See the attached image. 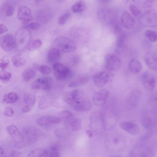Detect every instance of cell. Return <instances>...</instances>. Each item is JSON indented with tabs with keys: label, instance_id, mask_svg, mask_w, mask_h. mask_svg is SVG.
I'll return each mask as SVG.
<instances>
[{
	"label": "cell",
	"instance_id": "obj_19",
	"mask_svg": "<svg viewBox=\"0 0 157 157\" xmlns=\"http://www.w3.org/2000/svg\"><path fill=\"white\" fill-rule=\"evenodd\" d=\"M60 119L56 116L47 115L41 116L37 119V124L41 126H45L51 124H56L59 123Z\"/></svg>",
	"mask_w": 157,
	"mask_h": 157
},
{
	"label": "cell",
	"instance_id": "obj_38",
	"mask_svg": "<svg viewBox=\"0 0 157 157\" xmlns=\"http://www.w3.org/2000/svg\"><path fill=\"white\" fill-rule=\"evenodd\" d=\"M71 13L68 11L64 12L61 14L58 18V23L61 25L65 24L70 17Z\"/></svg>",
	"mask_w": 157,
	"mask_h": 157
},
{
	"label": "cell",
	"instance_id": "obj_43",
	"mask_svg": "<svg viewBox=\"0 0 157 157\" xmlns=\"http://www.w3.org/2000/svg\"><path fill=\"white\" fill-rule=\"evenodd\" d=\"M40 72L43 74L45 75H49L51 72L50 68L46 65H42L38 67Z\"/></svg>",
	"mask_w": 157,
	"mask_h": 157
},
{
	"label": "cell",
	"instance_id": "obj_37",
	"mask_svg": "<svg viewBox=\"0 0 157 157\" xmlns=\"http://www.w3.org/2000/svg\"><path fill=\"white\" fill-rule=\"evenodd\" d=\"M48 157H59L58 148L56 145H52L48 148Z\"/></svg>",
	"mask_w": 157,
	"mask_h": 157
},
{
	"label": "cell",
	"instance_id": "obj_29",
	"mask_svg": "<svg viewBox=\"0 0 157 157\" xmlns=\"http://www.w3.org/2000/svg\"><path fill=\"white\" fill-rule=\"evenodd\" d=\"M28 156L33 157H48V148L42 147L34 149L28 154Z\"/></svg>",
	"mask_w": 157,
	"mask_h": 157
},
{
	"label": "cell",
	"instance_id": "obj_32",
	"mask_svg": "<svg viewBox=\"0 0 157 157\" xmlns=\"http://www.w3.org/2000/svg\"><path fill=\"white\" fill-rule=\"evenodd\" d=\"M11 61L13 65L16 67L24 66L26 63L24 58L19 55H14L11 58Z\"/></svg>",
	"mask_w": 157,
	"mask_h": 157
},
{
	"label": "cell",
	"instance_id": "obj_5",
	"mask_svg": "<svg viewBox=\"0 0 157 157\" xmlns=\"http://www.w3.org/2000/svg\"><path fill=\"white\" fill-rule=\"evenodd\" d=\"M54 44L56 48L65 53L74 52L76 48L75 43L71 39L64 36H59L56 38Z\"/></svg>",
	"mask_w": 157,
	"mask_h": 157
},
{
	"label": "cell",
	"instance_id": "obj_33",
	"mask_svg": "<svg viewBox=\"0 0 157 157\" xmlns=\"http://www.w3.org/2000/svg\"><path fill=\"white\" fill-rule=\"evenodd\" d=\"M140 95L139 93L137 92L132 93L128 101L129 105L131 107L136 106L139 100Z\"/></svg>",
	"mask_w": 157,
	"mask_h": 157
},
{
	"label": "cell",
	"instance_id": "obj_23",
	"mask_svg": "<svg viewBox=\"0 0 157 157\" xmlns=\"http://www.w3.org/2000/svg\"><path fill=\"white\" fill-rule=\"evenodd\" d=\"M120 126L124 130L133 135H136L140 132V129L138 126L131 122L122 121L120 123Z\"/></svg>",
	"mask_w": 157,
	"mask_h": 157
},
{
	"label": "cell",
	"instance_id": "obj_51",
	"mask_svg": "<svg viewBox=\"0 0 157 157\" xmlns=\"http://www.w3.org/2000/svg\"><path fill=\"white\" fill-rule=\"evenodd\" d=\"M21 155V153L20 152L16 151H12L10 154V156L11 157H19Z\"/></svg>",
	"mask_w": 157,
	"mask_h": 157
},
{
	"label": "cell",
	"instance_id": "obj_2",
	"mask_svg": "<svg viewBox=\"0 0 157 157\" xmlns=\"http://www.w3.org/2000/svg\"><path fill=\"white\" fill-rule=\"evenodd\" d=\"M108 135L105 143L108 149L112 151L117 152L125 147L126 141L122 135L117 132H112Z\"/></svg>",
	"mask_w": 157,
	"mask_h": 157
},
{
	"label": "cell",
	"instance_id": "obj_49",
	"mask_svg": "<svg viewBox=\"0 0 157 157\" xmlns=\"http://www.w3.org/2000/svg\"><path fill=\"white\" fill-rule=\"evenodd\" d=\"M8 28L6 26L3 24H0V35L7 32Z\"/></svg>",
	"mask_w": 157,
	"mask_h": 157
},
{
	"label": "cell",
	"instance_id": "obj_3",
	"mask_svg": "<svg viewBox=\"0 0 157 157\" xmlns=\"http://www.w3.org/2000/svg\"><path fill=\"white\" fill-rule=\"evenodd\" d=\"M30 33L25 27L19 28L17 31L15 39V46L17 49L21 51L27 47L30 42Z\"/></svg>",
	"mask_w": 157,
	"mask_h": 157
},
{
	"label": "cell",
	"instance_id": "obj_18",
	"mask_svg": "<svg viewBox=\"0 0 157 157\" xmlns=\"http://www.w3.org/2000/svg\"><path fill=\"white\" fill-rule=\"evenodd\" d=\"M6 130L13 142L17 144L23 142L21 133L18 128L14 125H10L6 128Z\"/></svg>",
	"mask_w": 157,
	"mask_h": 157
},
{
	"label": "cell",
	"instance_id": "obj_34",
	"mask_svg": "<svg viewBox=\"0 0 157 157\" xmlns=\"http://www.w3.org/2000/svg\"><path fill=\"white\" fill-rule=\"evenodd\" d=\"M86 8V4L84 2L82 1H80L72 6L71 10L74 13H79L84 11Z\"/></svg>",
	"mask_w": 157,
	"mask_h": 157
},
{
	"label": "cell",
	"instance_id": "obj_10",
	"mask_svg": "<svg viewBox=\"0 0 157 157\" xmlns=\"http://www.w3.org/2000/svg\"><path fill=\"white\" fill-rule=\"evenodd\" d=\"M53 79L50 77H42L39 78L32 83L31 87L33 89H42L44 90H49L52 88Z\"/></svg>",
	"mask_w": 157,
	"mask_h": 157
},
{
	"label": "cell",
	"instance_id": "obj_13",
	"mask_svg": "<svg viewBox=\"0 0 157 157\" xmlns=\"http://www.w3.org/2000/svg\"><path fill=\"white\" fill-rule=\"evenodd\" d=\"M17 17L24 24H28L33 19L31 10L25 6H21L18 8Z\"/></svg>",
	"mask_w": 157,
	"mask_h": 157
},
{
	"label": "cell",
	"instance_id": "obj_41",
	"mask_svg": "<svg viewBox=\"0 0 157 157\" xmlns=\"http://www.w3.org/2000/svg\"><path fill=\"white\" fill-rule=\"evenodd\" d=\"M12 77L11 74L5 70L0 71V80L4 82L9 81Z\"/></svg>",
	"mask_w": 157,
	"mask_h": 157
},
{
	"label": "cell",
	"instance_id": "obj_15",
	"mask_svg": "<svg viewBox=\"0 0 157 157\" xmlns=\"http://www.w3.org/2000/svg\"><path fill=\"white\" fill-rule=\"evenodd\" d=\"M141 17V22L144 25L152 26L156 25V14L154 10H150L147 11Z\"/></svg>",
	"mask_w": 157,
	"mask_h": 157
},
{
	"label": "cell",
	"instance_id": "obj_16",
	"mask_svg": "<svg viewBox=\"0 0 157 157\" xmlns=\"http://www.w3.org/2000/svg\"><path fill=\"white\" fill-rule=\"evenodd\" d=\"M0 44L4 50L11 51L15 46V39L13 35L8 33L2 36L0 39Z\"/></svg>",
	"mask_w": 157,
	"mask_h": 157
},
{
	"label": "cell",
	"instance_id": "obj_21",
	"mask_svg": "<svg viewBox=\"0 0 157 157\" xmlns=\"http://www.w3.org/2000/svg\"><path fill=\"white\" fill-rule=\"evenodd\" d=\"M71 106L76 111L86 112L90 109L92 107V103L89 99L83 98Z\"/></svg>",
	"mask_w": 157,
	"mask_h": 157
},
{
	"label": "cell",
	"instance_id": "obj_47",
	"mask_svg": "<svg viewBox=\"0 0 157 157\" xmlns=\"http://www.w3.org/2000/svg\"><path fill=\"white\" fill-rule=\"evenodd\" d=\"M29 28L33 30H36L39 29L40 27L39 23L37 22H33L28 24Z\"/></svg>",
	"mask_w": 157,
	"mask_h": 157
},
{
	"label": "cell",
	"instance_id": "obj_45",
	"mask_svg": "<svg viewBox=\"0 0 157 157\" xmlns=\"http://www.w3.org/2000/svg\"><path fill=\"white\" fill-rule=\"evenodd\" d=\"M4 115L8 117L13 116L14 115V112L13 109L10 107H6L5 108L4 112Z\"/></svg>",
	"mask_w": 157,
	"mask_h": 157
},
{
	"label": "cell",
	"instance_id": "obj_42",
	"mask_svg": "<svg viewBox=\"0 0 157 157\" xmlns=\"http://www.w3.org/2000/svg\"><path fill=\"white\" fill-rule=\"evenodd\" d=\"M89 80V77L86 75H81L78 76L75 81L76 82L78 86L87 82Z\"/></svg>",
	"mask_w": 157,
	"mask_h": 157
},
{
	"label": "cell",
	"instance_id": "obj_50",
	"mask_svg": "<svg viewBox=\"0 0 157 157\" xmlns=\"http://www.w3.org/2000/svg\"><path fill=\"white\" fill-rule=\"evenodd\" d=\"M8 65V62H1L0 63V68L2 70H5L7 67Z\"/></svg>",
	"mask_w": 157,
	"mask_h": 157
},
{
	"label": "cell",
	"instance_id": "obj_14",
	"mask_svg": "<svg viewBox=\"0 0 157 157\" xmlns=\"http://www.w3.org/2000/svg\"><path fill=\"white\" fill-rule=\"evenodd\" d=\"M97 16L99 20L102 22L109 23L114 21L115 14L112 10L107 8H101L97 12Z\"/></svg>",
	"mask_w": 157,
	"mask_h": 157
},
{
	"label": "cell",
	"instance_id": "obj_25",
	"mask_svg": "<svg viewBox=\"0 0 157 157\" xmlns=\"http://www.w3.org/2000/svg\"><path fill=\"white\" fill-rule=\"evenodd\" d=\"M121 21L124 27L127 29H131L134 26L135 21L134 18L127 11H124L121 17Z\"/></svg>",
	"mask_w": 157,
	"mask_h": 157
},
{
	"label": "cell",
	"instance_id": "obj_28",
	"mask_svg": "<svg viewBox=\"0 0 157 157\" xmlns=\"http://www.w3.org/2000/svg\"><path fill=\"white\" fill-rule=\"evenodd\" d=\"M128 67L130 71L134 74H139L141 71L142 65L138 60L133 59L129 63Z\"/></svg>",
	"mask_w": 157,
	"mask_h": 157
},
{
	"label": "cell",
	"instance_id": "obj_8",
	"mask_svg": "<svg viewBox=\"0 0 157 157\" xmlns=\"http://www.w3.org/2000/svg\"><path fill=\"white\" fill-rule=\"evenodd\" d=\"M52 69L54 75L58 80L67 79L72 77V73L68 67L58 62L53 64Z\"/></svg>",
	"mask_w": 157,
	"mask_h": 157
},
{
	"label": "cell",
	"instance_id": "obj_11",
	"mask_svg": "<svg viewBox=\"0 0 157 157\" xmlns=\"http://www.w3.org/2000/svg\"><path fill=\"white\" fill-rule=\"evenodd\" d=\"M83 98L82 92L77 90L64 92L63 95L64 101L71 106Z\"/></svg>",
	"mask_w": 157,
	"mask_h": 157
},
{
	"label": "cell",
	"instance_id": "obj_36",
	"mask_svg": "<svg viewBox=\"0 0 157 157\" xmlns=\"http://www.w3.org/2000/svg\"><path fill=\"white\" fill-rule=\"evenodd\" d=\"M41 45V40L40 39H37L29 42L26 47L28 50H32L39 48Z\"/></svg>",
	"mask_w": 157,
	"mask_h": 157
},
{
	"label": "cell",
	"instance_id": "obj_6",
	"mask_svg": "<svg viewBox=\"0 0 157 157\" xmlns=\"http://www.w3.org/2000/svg\"><path fill=\"white\" fill-rule=\"evenodd\" d=\"M114 77L111 71H103L95 75L93 77V81L95 86L98 87H103L108 82H111Z\"/></svg>",
	"mask_w": 157,
	"mask_h": 157
},
{
	"label": "cell",
	"instance_id": "obj_48",
	"mask_svg": "<svg viewBox=\"0 0 157 157\" xmlns=\"http://www.w3.org/2000/svg\"><path fill=\"white\" fill-rule=\"evenodd\" d=\"M156 0H146L143 6L144 8L150 7L152 6L153 3Z\"/></svg>",
	"mask_w": 157,
	"mask_h": 157
},
{
	"label": "cell",
	"instance_id": "obj_56",
	"mask_svg": "<svg viewBox=\"0 0 157 157\" xmlns=\"http://www.w3.org/2000/svg\"><path fill=\"white\" fill-rule=\"evenodd\" d=\"M57 1L60 3H62L63 2L64 0H56Z\"/></svg>",
	"mask_w": 157,
	"mask_h": 157
},
{
	"label": "cell",
	"instance_id": "obj_53",
	"mask_svg": "<svg viewBox=\"0 0 157 157\" xmlns=\"http://www.w3.org/2000/svg\"><path fill=\"white\" fill-rule=\"evenodd\" d=\"M5 153L3 148L0 147V157L5 156Z\"/></svg>",
	"mask_w": 157,
	"mask_h": 157
},
{
	"label": "cell",
	"instance_id": "obj_46",
	"mask_svg": "<svg viewBox=\"0 0 157 157\" xmlns=\"http://www.w3.org/2000/svg\"><path fill=\"white\" fill-rule=\"evenodd\" d=\"M14 12V8L12 5H9L6 7L5 10V14L7 17L12 16Z\"/></svg>",
	"mask_w": 157,
	"mask_h": 157
},
{
	"label": "cell",
	"instance_id": "obj_39",
	"mask_svg": "<svg viewBox=\"0 0 157 157\" xmlns=\"http://www.w3.org/2000/svg\"><path fill=\"white\" fill-rule=\"evenodd\" d=\"M145 35L148 39L151 42H155L157 40V33L155 31L148 30L146 31Z\"/></svg>",
	"mask_w": 157,
	"mask_h": 157
},
{
	"label": "cell",
	"instance_id": "obj_57",
	"mask_svg": "<svg viewBox=\"0 0 157 157\" xmlns=\"http://www.w3.org/2000/svg\"><path fill=\"white\" fill-rule=\"evenodd\" d=\"M37 1H40L41 0H36Z\"/></svg>",
	"mask_w": 157,
	"mask_h": 157
},
{
	"label": "cell",
	"instance_id": "obj_27",
	"mask_svg": "<svg viewBox=\"0 0 157 157\" xmlns=\"http://www.w3.org/2000/svg\"><path fill=\"white\" fill-rule=\"evenodd\" d=\"M60 51L57 48H53L51 49L49 51L48 56V61L52 63H58L60 59Z\"/></svg>",
	"mask_w": 157,
	"mask_h": 157
},
{
	"label": "cell",
	"instance_id": "obj_17",
	"mask_svg": "<svg viewBox=\"0 0 157 157\" xmlns=\"http://www.w3.org/2000/svg\"><path fill=\"white\" fill-rule=\"evenodd\" d=\"M109 95V92L107 89H102L95 93L92 97L94 103L98 106L104 105Z\"/></svg>",
	"mask_w": 157,
	"mask_h": 157
},
{
	"label": "cell",
	"instance_id": "obj_7",
	"mask_svg": "<svg viewBox=\"0 0 157 157\" xmlns=\"http://www.w3.org/2000/svg\"><path fill=\"white\" fill-rule=\"evenodd\" d=\"M90 120L91 128L96 132L100 133L105 128L101 112L95 111L93 113L90 115Z\"/></svg>",
	"mask_w": 157,
	"mask_h": 157
},
{
	"label": "cell",
	"instance_id": "obj_1",
	"mask_svg": "<svg viewBox=\"0 0 157 157\" xmlns=\"http://www.w3.org/2000/svg\"><path fill=\"white\" fill-rule=\"evenodd\" d=\"M151 136L143 137L133 147L131 152L132 156H153L155 155V142Z\"/></svg>",
	"mask_w": 157,
	"mask_h": 157
},
{
	"label": "cell",
	"instance_id": "obj_40",
	"mask_svg": "<svg viewBox=\"0 0 157 157\" xmlns=\"http://www.w3.org/2000/svg\"><path fill=\"white\" fill-rule=\"evenodd\" d=\"M118 36L117 45L119 48H121L123 45L126 38V35L122 31L117 35Z\"/></svg>",
	"mask_w": 157,
	"mask_h": 157
},
{
	"label": "cell",
	"instance_id": "obj_12",
	"mask_svg": "<svg viewBox=\"0 0 157 157\" xmlns=\"http://www.w3.org/2000/svg\"><path fill=\"white\" fill-rule=\"evenodd\" d=\"M141 80L144 88L148 91H151L155 88L156 80L155 76L148 72H144L142 75Z\"/></svg>",
	"mask_w": 157,
	"mask_h": 157
},
{
	"label": "cell",
	"instance_id": "obj_35",
	"mask_svg": "<svg viewBox=\"0 0 157 157\" xmlns=\"http://www.w3.org/2000/svg\"><path fill=\"white\" fill-rule=\"evenodd\" d=\"M36 72L32 69H28L25 70L22 74V78L24 80L28 82L33 79L35 76Z\"/></svg>",
	"mask_w": 157,
	"mask_h": 157
},
{
	"label": "cell",
	"instance_id": "obj_55",
	"mask_svg": "<svg viewBox=\"0 0 157 157\" xmlns=\"http://www.w3.org/2000/svg\"><path fill=\"white\" fill-rule=\"evenodd\" d=\"M102 2H108L110 1L111 0H101Z\"/></svg>",
	"mask_w": 157,
	"mask_h": 157
},
{
	"label": "cell",
	"instance_id": "obj_52",
	"mask_svg": "<svg viewBox=\"0 0 157 157\" xmlns=\"http://www.w3.org/2000/svg\"><path fill=\"white\" fill-rule=\"evenodd\" d=\"M86 134L89 138H92L93 136V133L90 130H87L86 132Z\"/></svg>",
	"mask_w": 157,
	"mask_h": 157
},
{
	"label": "cell",
	"instance_id": "obj_20",
	"mask_svg": "<svg viewBox=\"0 0 157 157\" xmlns=\"http://www.w3.org/2000/svg\"><path fill=\"white\" fill-rule=\"evenodd\" d=\"M53 13L50 9H43L38 12L36 19L39 22L46 24L49 22L53 17Z\"/></svg>",
	"mask_w": 157,
	"mask_h": 157
},
{
	"label": "cell",
	"instance_id": "obj_4",
	"mask_svg": "<svg viewBox=\"0 0 157 157\" xmlns=\"http://www.w3.org/2000/svg\"><path fill=\"white\" fill-rule=\"evenodd\" d=\"M21 134L23 142L27 144H32L37 141L40 136L41 132L36 127L27 126L22 128Z\"/></svg>",
	"mask_w": 157,
	"mask_h": 157
},
{
	"label": "cell",
	"instance_id": "obj_31",
	"mask_svg": "<svg viewBox=\"0 0 157 157\" xmlns=\"http://www.w3.org/2000/svg\"><path fill=\"white\" fill-rule=\"evenodd\" d=\"M18 98L17 94L15 92H10L6 94L3 98L4 101L8 104H12L16 102Z\"/></svg>",
	"mask_w": 157,
	"mask_h": 157
},
{
	"label": "cell",
	"instance_id": "obj_54",
	"mask_svg": "<svg viewBox=\"0 0 157 157\" xmlns=\"http://www.w3.org/2000/svg\"><path fill=\"white\" fill-rule=\"evenodd\" d=\"M79 59L78 57H74L73 59V63L74 65L77 64L79 62Z\"/></svg>",
	"mask_w": 157,
	"mask_h": 157
},
{
	"label": "cell",
	"instance_id": "obj_26",
	"mask_svg": "<svg viewBox=\"0 0 157 157\" xmlns=\"http://www.w3.org/2000/svg\"><path fill=\"white\" fill-rule=\"evenodd\" d=\"M145 61L146 65L151 69L157 70V54L154 52H149L145 55Z\"/></svg>",
	"mask_w": 157,
	"mask_h": 157
},
{
	"label": "cell",
	"instance_id": "obj_24",
	"mask_svg": "<svg viewBox=\"0 0 157 157\" xmlns=\"http://www.w3.org/2000/svg\"><path fill=\"white\" fill-rule=\"evenodd\" d=\"M36 98L33 94L29 93L25 94L23 96V100L25 105L22 109V111L27 113L31 110L36 102Z\"/></svg>",
	"mask_w": 157,
	"mask_h": 157
},
{
	"label": "cell",
	"instance_id": "obj_30",
	"mask_svg": "<svg viewBox=\"0 0 157 157\" xmlns=\"http://www.w3.org/2000/svg\"><path fill=\"white\" fill-rule=\"evenodd\" d=\"M71 128L73 131H76L80 129L82 126V121L79 118L72 117L68 122Z\"/></svg>",
	"mask_w": 157,
	"mask_h": 157
},
{
	"label": "cell",
	"instance_id": "obj_9",
	"mask_svg": "<svg viewBox=\"0 0 157 157\" xmlns=\"http://www.w3.org/2000/svg\"><path fill=\"white\" fill-rule=\"evenodd\" d=\"M121 65V60L116 55L109 53L105 56V65L108 71L111 72L116 71L120 68Z\"/></svg>",
	"mask_w": 157,
	"mask_h": 157
},
{
	"label": "cell",
	"instance_id": "obj_44",
	"mask_svg": "<svg viewBox=\"0 0 157 157\" xmlns=\"http://www.w3.org/2000/svg\"><path fill=\"white\" fill-rule=\"evenodd\" d=\"M129 10L133 15L136 17L139 15L141 12L138 7L134 5H131L130 6Z\"/></svg>",
	"mask_w": 157,
	"mask_h": 157
},
{
	"label": "cell",
	"instance_id": "obj_22",
	"mask_svg": "<svg viewBox=\"0 0 157 157\" xmlns=\"http://www.w3.org/2000/svg\"><path fill=\"white\" fill-rule=\"evenodd\" d=\"M141 121L143 125L147 129H152L156 126V120L151 113H145L142 116Z\"/></svg>",
	"mask_w": 157,
	"mask_h": 157
}]
</instances>
